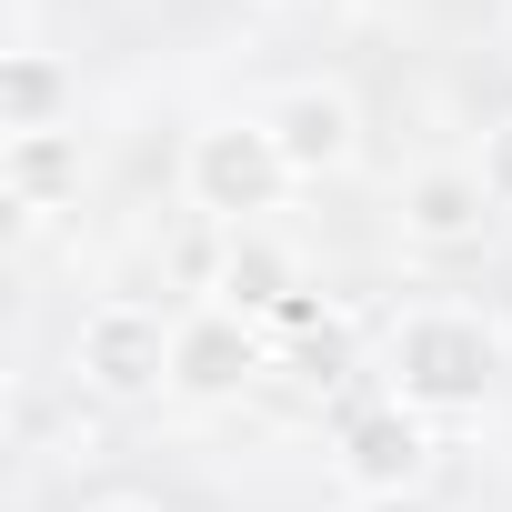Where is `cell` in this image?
<instances>
[{"mask_svg":"<svg viewBox=\"0 0 512 512\" xmlns=\"http://www.w3.org/2000/svg\"><path fill=\"white\" fill-rule=\"evenodd\" d=\"M332 472H342V492L352 502H392V492H422V472H432V422L412 412V402H362V412H342V442H332Z\"/></svg>","mask_w":512,"mask_h":512,"instance_id":"obj_4","label":"cell"},{"mask_svg":"<svg viewBox=\"0 0 512 512\" xmlns=\"http://www.w3.org/2000/svg\"><path fill=\"white\" fill-rule=\"evenodd\" d=\"M352 512H442L432 492H392V502H352Z\"/></svg>","mask_w":512,"mask_h":512,"instance_id":"obj_12","label":"cell"},{"mask_svg":"<svg viewBox=\"0 0 512 512\" xmlns=\"http://www.w3.org/2000/svg\"><path fill=\"white\" fill-rule=\"evenodd\" d=\"M0 171H11V201H21L31 221H51V211L81 191V131H21Z\"/></svg>","mask_w":512,"mask_h":512,"instance_id":"obj_9","label":"cell"},{"mask_svg":"<svg viewBox=\"0 0 512 512\" xmlns=\"http://www.w3.org/2000/svg\"><path fill=\"white\" fill-rule=\"evenodd\" d=\"M372 372H382V392L412 402L422 422H462V412H482L492 382H502V332H492L472 302H412V312H392Z\"/></svg>","mask_w":512,"mask_h":512,"instance_id":"obj_1","label":"cell"},{"mask_svg":"<svg viewBox=\"0 0 512 512\" xmlns=\"http://www.w3.org/2000/svg\"><path fill=\"white\" fill-rule=\"evenodd\" d=\"M71 111V71L51 61V51H11V71H0V131H71L61 121Z\"/></svg>","mask_w":512,"mask_h":512,"instance_id":"obj_10","label":"cell"},{"mask_svg":"<svg viewBox=\"0 0 512 512\" xmlns=\"http://www.w3.org/2000/svg\"><path fill=\"white\" fill-rule=\"evenodd\" d=\"M262 131L282 141V161H292L302 181H332V171H352V151H362V111H352L342 81H282V91L262 101Z\"/></svg>","mask_w":512,"mask_h":512,"instance_id":"obj_6","label":"cell"},{"mask_svg":"<svg viewBox=\"0 0 512 512\" xmlns=\"http://www.w3.org/2000/svg\"><path fill=\"white\" fill-rule=\"evenodd\" d=\"M262 372H272V332L251 312H231V302L181 312V342H171V392L181 402H241Z\"/></svg>","mask_w":512,"mask_h":512,"instance_id":"obj_5","label":"cell"},{"mask_svg":"<svg viewBox=\"0 0 512 512\" xmlns=\"http://www.w3.org/2000/svg\"><path fill=\"white\" fill-rule=\"evenodd\" d=\"M292 292H312V282H302V262H292V241H272V221H262V231H221L211 302H231V312H251V322H272Z\"/></svg>","mask_w":512,"mask_h":512,"instance_id":"obj_8","label":"cell"},{"mask_svg":"<svg viewBox=\"0 0 512 512\" xmlns=\"http://www.w3.org/2000/svg\"><path fill=\"white\" fill-rule=\"evenodd\" d=\"M472 171H482V191H492V211L512 221V121H492V131H482V151H472Z\"/></svg>","mask_w":512,"mask_h":512,"instance_id":"obj_11","label":"cell"},{"mask_svg":"<svg viewBox=\"0 0 512 512\" xmlns=\"http://www.w3.org/2000/svg\"><path fill=\"white\" fill-rule=\"evenodd\" d=\"M81 512H161V502H141V492H111V502H81Z\"/></svg>","mask_w":512,"mask_h":512,"instance_id":"obj_13","label":"cell"},{"mask_svg":"<svg viewBox=\"0 0 512 512\" xmlns=\"http://www.w3.org/2000/svg\"><path fill=\"white\" fill-rule=\"evenodd\" d=\"M292 191H302V171L282 161V141L262 131V111L201 121V131L181 141V201H191L211 231H262Z\"/></svg>","mask_w":512,"mask_h":512,"instance_id":"obj_2","label":"cell"},{"mask_svg":"<svg viewBox=\"0 0 512 512\" xmlns=\"http://www.w3.org/2000/svg\"><path fill=\"white\" fill-rule=\"evenodd\" d=\"M171 342H181V312L111 292V302L81 312V332H71V372H81L101 402H141V392H171Z\"/></svg>","mask_w":512,"mask_h":512,"instance_id":"obj_3","label":"cell"},{"mask_svg":"<svg viewBox=\"0 0 512 512\" xmlns=\"http://www.w3.org/2000/svg\"><path fill=\"white\" fill-rule=\"evenodd\" d=\"M402 241L412 251H432V262H442V251H482V231L502 221L492 211V191H482V171L472 161H422L412 181H402Z\"/></svg>","mask_w":512,"mask_h":512,"instance_id":"obj_7","label":"cell"}]
</instances>
